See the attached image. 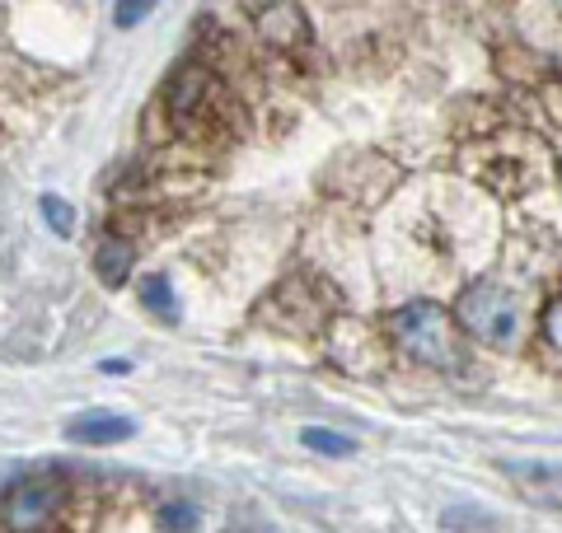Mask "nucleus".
<instances>
[{
  "label": "nucleus",
  "instance_id": "423d86ee",
  "mask_svg": "<svg viewBox=\"0 0 562 533\" xmlns=\"http://www.w3.org/2000/svg\"><path fill=\"white\" fill-rule=\"evenodd\" d=\"M132 262H136V248L127 239H117V235H109L94 248V272H99L103 286H127Z\"/></svg>",
  "mask_w": 562,
  "mask_h": 533
},
{
  "label": "nucleus",
  "instance_id": "9b49d317",
  "mask_svg": "<svg viewBox=\"0 0 562 533\" xmlns=\"http://www.w3.org/2000/svg\"><path fill=\"white\" fill-rule=\"evenodd\" d=\"M43 220H47V229H57L61 239H70L76 235V211H70V202H61L57 192H43Z\"/></svg>",
  "mask_w": 562,
  "mask_h": 533
},
{
  "label": "nucleus",
  "instance_id": "1a4fd4ad",
  "mask_svg": "<svg viewBox=\"0 0 562 533\" xmlns=\"http://www.w3.org/2000/svg\"><path fill=\"white\" fill-rule=\"evenodd\" d=\"M301 444L314 454H328V458H347V454H357V440L351 435H338V431H324V426H305L301 431Z\"/></svg>",
  "mask_w": 562,
  "mask_h": 533
},
{
  "label": "nucleus",
  "instance_id": "f257e3e1",
  "mask_svg": "<svg viewBox=\"0 0 562 533\" xmlns=\"http://www.w3.org/2000/svg\"><path fill=\"white\" fill-rule=\"evenodd\" d=\"M390 337L403 355H413L422 365H441L450 370L454 355H460V342H454V324L446 309H436L431 299H413V305L394 309L390 318Z\"/></svg>",
  "mask_w": 562,
  "mask_h": 533
},
{
  "label": "nucleus",
  "instance_id": "f8f14e48",
  "mask_svg": "<svg viewBox=\"0 0 562 533\" xmlns=\"http://www.w3.org/2000/svg\"><path fill=\"white\" fill-rule=\"evenodd\" d=\"M160 524H165L169 533H192V529H198V506L173 501V506H165V510H160Z\"/></svg>",
  "mask_w": 562,
  "mask_h": 533
},
{
  "label": "nucleus",
  "instance_id": "7ed1b4c3",
  "mask_svg": "<svg viewBox=\"0 0 562 533\" xmlns=\"http://www.w3.org/2000/svg\"><path fill=\"white\" fill-rule=\"evenodd\" d=\"M61 506L57 477H20L5 496V529L10 533H43Z\"/></svg>",
  "mask_w": 562,
  "mask_h": 533
},
{
  "label": "nucleus",
  "instance_id": "0eeeda50",
  "mask_svg": "<svg viewBox=\"0 0 562 533\" xmlns=\"http://www.w3.org/2000/svg\"><path fill=\"white\" fill-rule=\"evenodd\" d=\"M506 473L543 506H562V468L553 464H506Z\"/></svg>",
  "mask_w": 562,
  "mask_h": 533
},
{
  "label": "nucleus",
  "instance_id": "ddd939ff",
  "mask_svg": "<svg viewBox=\"0 0 562 533\" xmlns=\"http://www.w3.org/2000/svg\"><path fill=\"white\" fill-rule=\"evenodd\" d=\"M539 328H543V342H549V347L562 355V295H553V299H549V309H543Z\"/></svg>",
  "mask_w": 562,
  "mask_h": 533
},
{
  "label": "nucleus",
  "instance_id": "9d476101",
  "mask_svg": "<svg viewBox=\"0 0 562 533\" xmlns=\"http://www.w3.org/2000/svg\"><path fill=\"white\" fill-rule=\"evenodd\" d=\"M140 305H146L150 314H160V318H179V299H173V291H169V281L165 276H146L140 281Z\"/></svg>",
  "mask_w": 562,
  "mask_h": 533
},
{
  "label": "nucleus",
  "instance_id": "6e6552de",
  "mask_svg": "<svg viewBox=\"0 0 562 533\" xmlns=\"http://www.w3.org/2000/svg\"><path fill=\"white\" fill-rule=\"evenodd\" d=\"M262 20H258V29L268 33L272 43H295L305 33V20H301V10L295 5H268V10H258Z\"/></svg>",
  "mask_w": 562,
  "mask_h": 533
},
{
  "label": "nucleus",
  "instance_id": "39448f33",
  "mask_svg": "<svg viewBox=\"0 0 562 533\" xmlns=\"http://www.w3.org/2000/svg\"><path fill=\"white\" fill-rule=\"evenodd\" d=\"M132 435H136V421L122 412H80L66 426V440H76V444H122Z\"/></svg>",
  "mask_w": 562,
  "mask_h": 533
},
{
  "label": "nucleus",
  "instance_id": "f03ea898",
  "mask_svg": "<svg viewBox=\"0 0 562 533\" xmlns=\"http://www.w3.org/2000/svg\"><path fill=\"white\" fill-rule=\"evenodd\" d=\"M454 318H460L464 332H473L487 347H506L520 332V305L502 281H479V286H469L460 295V305H454Z\"/></svg>",
  "mask_w": 562,
  "mask_h": 533
},
{
  "label": "nucleus",
  "instance_id": "20e7f679",
  "mask_svg": "<svg viewBox=\"0 0 562 533\" xmlns=\"http://www.w3.org/2000/svg\"><path fill=\"white\" fill-rule=\"evenodd\" d=\"M211 94H216V84H211V76L202 66H183L179 76H173L169 84V113L179 127H198V117L206 113Z\"/></svg>",
  "mask_w": 562,
  "mask_h": 533
},
{
  "label": "nucleus",
  "instance_id": "4468645a",
  "mask_svg": "<svg viewBox=\"0 0 562 533\" xmlns=\"http://www.w3.org/2000/svg\"><path fill=\"white\" fill-rule=\"evenodd\" d=\"M150 10H155L150 0H122V5H113V20H117L122 29H132V24H140V20H146Z\"/></svg>",
  "mask_w": 562,
  "mask_h": 533
}]
</instances>
